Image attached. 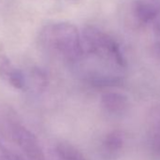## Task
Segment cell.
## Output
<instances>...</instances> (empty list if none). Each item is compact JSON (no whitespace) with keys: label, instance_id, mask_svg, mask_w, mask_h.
<instances>
[{"label":"cell","instance_id":"1","mask_svg":"<svg viewBox=\"0 0 160 160\" xmlns=\"http://www.w3.org/2000/svg\"><path fill=\"white\" fill-rule=\"evenodd\" d=\"M39 42L48 53L72 64L82 53L81 33L67 22L45 26L40 32Z\"/></svg>","mask_w":160,"mask_h":160},{"label":"cell","instance_id":"2","mask_svg":"<svg viewBox=\"0 0 160 160\" xmlns=\"http://www.w3.org/2000/svg\"><path fill=\"white\" fill-rule=\"evenodd\" d=\"M82 53L95 56L125 70L127 63L117 42L93 26H86L81 32Z\"/></svg>","mask_w":160,"mask_h":160},{"label":"cell","instance_id":"3","mask_svg":"<svg viewBox=\"0 0 160 160\" xmlns=\"http://www.w3.org/2000/svg\"><path fill=\"white\" fill-rule=\"evenodd\" d=\"M10 132L14 142L30 160H45L38 138L25 125L12 121L10 122Z\"/></svg>","mask_w":160,"mask_h":160},{"label":"cell","instance_id":"4","mask_svg":"<svg viewBox=\"0 0 160 160\" xmlns=\"http://www.w3.org/2000/svg\"><path fill=\"white\" fill-rule=\"evenodd\" d=\"M0 78L16 90L27 88V77L25 73L14 66L10 58L0 52Z\"/></svg>","mask_w":160,"mask_h":160},{"label":"cell","instance_id":"5","mask_svg":"<svg viewBox=\"0 0 160 160\" xmlns=\"http://www.w3.org/2000/svg\"><path fill=\"white\" fill-rule=\"evenodd\" d=\"M133 16L139 23H148L160 14V0H134Z\"/></svg>","mask_w":160,"mask_h":160},{"label":"cell","instance_id":"6","mask_svg":"<svg viewBox=\"0 0 160 160\" xmlns=\"http://www.w3.org/2000/svg\"><path fill=\"white\" fill-rule=\"evenodd\" d=\"M102 108L109 114L122 115L129 108V100L122 93L110 92L102 95Z\"/></svg>","mask_w":160,"mask_h":160},{"label":"cell","instance_id":"7","mask_svg":"<svg viewBox=\"0 0 160 160\" xmlns=\"http://www.w3.org/2000/svg\"><path fill=\"white\" fill-rule=\"evenodd\" d=\"M123 146V137L119 131H113L106 136L103 141V150L107 155L117 154Z\"/></svg>","mask_w":160,"mask_h":160},{"label":"cell","instance_id":"8","mask_svg":"<svg viewBox=\"0 0 160 160\" xmlns=\"http://www.w3.org/2000/svg\"><path fill=\"white\" fill-rule=\"evenodd\" d=\"M57 152L61 160H87L77 148L67 142H61L57 146Z\"/></svg>","mask_w":160,"mask_h":160},{"label":"cell","instance_id":"9","mask_svg":"<svg viewBox=\"0 0 160 160\" xmlns=\"http://www.w3.org/2000/svg\"><path fill=\"white\" fill-rule=\"evenodd\" d=\"M46 85H47V78L45 73L40 69H34L31 72L29 77V83H28V87L29 86L37 91H42L46 87Z\"/></svg>","mask_w":160,"mask_h":160},{"label":"cell","instance_id":"10","mask_svg":"<svg viewBox=\"0 0 160 160\" xmlns=\"http://www.w3.org/2000/svg\"><path fill=\"white\" fill-rule=\"evenodd\" d=\"M148 148L153 160H160V132L149 131Z\"/></svg>","mask_w":160,"mask_h":160},{"label":"cell","instance_id":"11","mask_svg":"<svg viewBox=\"0 0 160 160\" xmlns=\"http://www.w3.org/2000/svg\"><path fill=\"white\" fill-rule=\"evenodd\" d=\"M147 123L149 131L160 132V105L153 106L150 109L147 115Z\"/></svg>","mask_w":160,"mask_h":160},{"label":"cell","instance_id":"12","mask_svg":"<svg viewBox=\"0 0 160 160\" xmlns=\"http://www.w3.org/2000/svg\"><path fill=\"white\" fill-rule=\"evenodd\" d=\"M151 54H152V58H153V60L159 65L160 67V42L154 43L152 46L151 49Z\"/></svg>","mask_w":160,"mask_h":160},{"label":"cell","instance_id":"13","mask_svg":"<svg viewBox=\"0 0 160 160\" xmlns=\"http://www.w3.org/2000/svg\"><path fill=\"white\" fill-rule=\"evenodd\" d=\"M2 160H25L24 158L20 157L19 155L12 153V152H5L2 155Z\"/></svg>","mask_w":160,"mask_h":160},{"label":"cell","instance_id":"14","mask_svg":"<svg viewBox=\"0 0 160 160\" xmlns=\"http://www.w3.org/2000/svg\"><path fill=\"white\" fill-rule=\"evenodd\" d=\"M154 33H155L156 37L160 40V22L158 24H156V26L154 27Z\"/></svg>","mask_w":160,"mask_h":160}]
</instances>
